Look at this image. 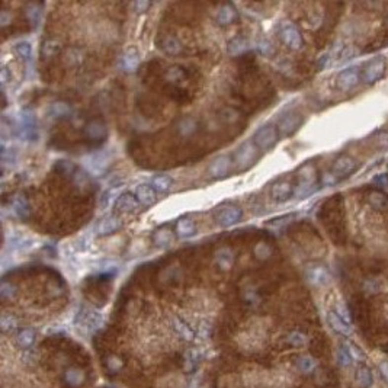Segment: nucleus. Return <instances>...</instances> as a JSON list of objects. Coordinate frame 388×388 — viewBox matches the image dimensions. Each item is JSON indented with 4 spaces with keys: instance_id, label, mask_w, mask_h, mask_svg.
I'll return each mask as SVG.
<instances>
[{
    "instance_id": "nucleus-52",
    "label": "nucleus",
    "mask_w": 388,
    "mask_h": 388,
    "mask_svg": "<svg viewBox=\"0 0 388 388\" xmlns=\"http://www.w3.org/2000/svg\"><path fill=\"white\" fill-rule=\"evenodd\" d=\"M369 201L372 202V205H375V207H384L386 205V198L383 196V195H372L371 198H369Z\"/></svg>"
},
{
    "instance_id": "nucleus-41",
    "label": "nucleus",
    "mask_w": 388,
    "mask_h": 388,
    "mask_svg": "<svg viewBox=\"0 0 388 388\" xmlns=\"http://www.w3.org/2000/svg\"><path fill=\"white\" fill-rule=\"evenodd\" d=\"M343 348L348 350V353L350 355L352 361H358V362L365 361V353H363L362 350H361L356 345H353V343H350V342H345Z\"/></svg>"
},
{
    "instance_id": "nucleus-38",
    "label": "nucleus",
    "mask_w": 388,
    "mask_h": 388,
    "mask_svg": "<svg viewBox=\"0 0 388 388\" xmlns=\"http://www.w3.org/2000/svg\"><path fill=\"white\" fill-rule=\"evenodd\" d=\"M0 327L3 332H12L18 327V318L13 314L4 312L0 317Z\"/></svg>"
},
{
    "instance_id": "nucleus-9",
    "label": "nucleus",
    "mask_w": 388,
    "mask_h": 388,
    "mask_svg": "<svg viewBox=\"0 0 388 388\" xmlns=\"http://www.w3.org/2000/svg\"><path fill=\"white\" fill-rule=\"evenodd\" d=\"M301 124H303V116L297 112H289L286 115H282L281 119L278 121V129L282 135L288 137L300 128Z\"/></svg>"
},
{
    "instance_id": "nucleus-5",
    "label": "nucleus",
    "mask_w": 388,
    "mask_h": 388,
    "mask_svg": "<svg viewBox=\"0 0 388 388\" xmlns=\"http://www.w3.org/2000/svg\"><path fill=\"white\" fill-rule=\"evenodd\" d=\"M279 140V134H278V128H275L273 125H263L255 132L253 137V143L256 144L260 152H268L271 150Z\"/></svg>"
},
{
    "instance_id": "nucleus-49",
    "label": "nucleus",
    "mask_w": 388,
    "mask_h": 388,
    "mask_svg": "<svg viewBox=\"0 0 388 388\" xmlns=\"http://www.w3.org/2000/svg\"><path fill=\"white\" fill-rule=\"evenodd\" d=\"M339 362H340L342 366H348V365H350V362H352V358H350V355L348 353V350H346L345 348H342V349L339 350Z\"/></svg>"
},
{
    "instance_id": "nucleus-46",
    "label": "nucleus",
    "mask_w": 388,
    "mask_h": 388,
    "mask_svg": "<svg viewBox=\"0 0 388 388\" xmlns=\"http://www.w3.org/2000/svg\"><path fill=\"white\" fill-rule=\"evenodd\" d=\"M0 295L3 300H12L16 295V286L9 282H1L0 285Z\"/></svg>"
},
{
    "instance_id": "nucleus-18",
    "label": "nucleus",
    "mask_w": 388,
    "mask_h": 388,
    "mask_svg": "<svg viewBox=\"0 0 388 388\" xmlns=\"http://www.w3.org/2000/svg\"><path fill=\"white\" fill-rule=\"evenodd\" d=\"M140 66V54L135 48H128L127 51L121 55L119 67L125 73H134Z\"/></svg>"
},
{
    "instance_id": "nucleus-29",
    "label": "nucleus",
    "mask_w": 388,
    "mask_h": 388,
    "mask_svg": "<svg viewBox=\"0 0 388 388\" xmlns=\"http://www.w3.org/2000/svg\"><path fill=\"white\" fill-rule=\"evenodd\" d=\"M201 359H202V352L199 349L194 348V349L186 350V353H185V371L192 372L198 366Z\"/></svg>"
},
{
    "instance_id": "nucleus-2",
    "label": "nucleus",
    "mask_w": 388,
    "mask_h": 388,
    "mask_svg": "<svg viewBox=\"0 0 388 388\" xmlns=\"http://www.w3.org/2000/svg\"><path fill=\"white\" fill-rule=\"evenodd\" d=\"M315 182H317V170L315 167L309 163L306 166H303L298 172V181H297V186H295V196L297 198H306L310 194H312L314 188H315Z\"/></svg>"
},
{
    "instance_id": "nucleus-8",
    "label": "nucleus",
    "mask_w": 388,
    "mask_h": 388,
    "mask_svg": "<svg viewBox=\"0 0 388 388\" xmlns=\"http://www.w3.org/2000/svg\"><path fill=\"white\" fill-rule=\"evenodd\" d=\"M356 169H358V163L355 158H352L350 155H340L332 167V175L335 178H345L353 173Z\"/></svg>"
},
{
    "instance_id": "nucleus-25",
    "label": "nucleus",
    "mask_w": 388,
    "mask_h": 388,
    "mask_svg": "<svg viewBox=\"0 0 388 388\" xmlns=\"http://www.w3.org/2000/svg\"><path fill=\"white\" fill-rule=\"evenodd\" d=\"M121 189H122V185H115L114 188L108 189L104 195H102L101 201H99L101 209H106V208H109L111 205H115L116 199H118L119 195H121Z\"/></svg>"
},
{
    "instance_id": "nucleus-3",
    "label": "nucleus",
    "mask_w": 388,
    "mask_h": 388,
    "mask_svg": "<svg viewBox=\"0 0 388 388\" xmlns=\"http://www.w3.org/2000/svg\"><path fill=\"white\" fill-rule=\"evenodd\" d=\"M259 155V149L256 147V144L253 141H246L243 143L234 153L233 163L235 166L237 170H247L250 169L256 160H258Z\"/></svg>"
},
{
    "instance_id": "nucleus-31",
    "label": "nucleus",
    "mask_w": 388,
    "mask_h": 388,
    "mask_svg": "<svg viewBox=\"0 0 388 388\" xmlns=\"http://www.w3.org/2000/svg\"><path fill=\"white\" fill-rule=\"evenodd\" d=\"M173 240V233L167 229H158L155 230L153 234V241H155V246L158 247H166L172 243Z\"/></svg>"
},
{
    "instance_id": "nucleus-50",
    "label": "nucleus",
    "mask_w": 388,
    "mask_h": 388,
    "mask_svg": "<svg viewBox=\"0 0 388 388\" xmlns=\"http://www.w3.org/2000/svg\"><path fill=\"white\" fill-rule=\"evenodd\" d=\"M152 3L150 1H144V0H140V1H135L134 3V9L137 13H146L149 9H150Z\"/></svg>"
},
{
    "instance_id": "nucleus-55",
    "label": "nucleus",
    "mask_w": 388,
    "mask_h": 388,
    "mask_svg": "<svg viewBox=\"0 0 388 388\" xmlns=\"http://www.w3.org/2000/svg\"><path fill=\"white\" fill-rule=\"evenodd\" d=\"M9 78H10V76H9V70H7L6 67H1V70H0V81H1V86H3V87L7 84Z\"/></svg>"
},
{
    "instance_id": "nucleus-15",
    "label": "nucleus",
    "mask_w": 388,
    "mask_h": 388,
    "mask_svg": "<svg viewBox=\"0 0 388 388\" xmlns=\"http://www.w3.org/2000/svg\"><path fill=\"white\" fill-rule=\"evenodd\" d=\"M121 229H122V220L118 215H106L99 221L96 227V233L99 235H109L119 232Z\"/></svg>"
},
{
    "instance_id": "nucleus-42",
    "label": "nucleus",
    "mask_w": 388,
    "mask_h": 388,
    "mask_svg": "<svg viewBox=\"0 0 388 388\" xmlns=\"http://www.w3.org/2000/svg\"><path fill=\"white\" fill-rule=\"evenodd\" d=\"M297 365H298V369L301 371V372H304V374H310V372H312L314 369H315V366H317V362L311 358V356H301L298 361H297Z\"/></svg>"
},
{
    "instance_id": "nucleus-58",
    "label": "nucleus",
    "mask_w": 388,
    "mask_h": 388,
    "mask_svg": "<svg viewBox=\"0 0 388 388\" xmlns=\"http://www.w3.org/2000/svg\"><path fill=\"white\" fill-rule=\"evenodd\" d=\"M201 335L204 337H207L208 335H209V329H207V324H205V323H202V326H201Z\"/></svg>"
},
{
    "instance_id": "nucleus-17",
    "label": "nucleus",
    "mask_w": 388,
    "mask_h": 388,
    "mask_svg": "<svg viewBox=\"0 0 388 388\" xmlns=\"http://www.w3.org/2000/svg\"><path fill=\"white\" fill-rule=\"evenodd\" d=\"M306 275H307L309 282L314 286H323V285L329 284L330 281V275L324 266H311L307 269Z\"/></svg>"
},
{
    "instance_id": "nucleus-45",
    "label": "nucleus",
    "mask_w": 388,
    "mask_h": 388,
    "mask_svg": "<svg viewBox=\"0 0 388 388\" xmlns=\"http://www.w3.org/2000/svg\"><path fill=\"white\" fill-rule=\"evenodd\" d=\"M166 80L170 81V83H179L185 78V73L183 70H181L179 67H170L167 72H166Z\"/></svg>"
},
{
    "instance_id": "nucleus-21",
    "label": "nucleus",
    "mask_w": 388,
    "mask_h": 388,
    "mask_svg": "<svg viewBox=\"0 0 388 388\" xmlns=\"http://www.w3.org/2000/svg\"><path fill=\"white\" fill-rule=\"evenodd\" d=\"M84 135L92 141H102L106 137V125L102 121H90L84 125Z\"/></svg>"
},
{
    "instance_id": "nucleus-34",
    "label": "nucleus",
    "mask_w": 388,
    "mask_h": 388,
    "mask_svg": "<svg viewBox=\"0 0 388 388\" xmlns=\"http://www.w3.org/2000/svg\"><path fill=\"white\" fill-rule=\"evenodd\" d=\"M61 50V45L58 41L55 39H48L42 44V48H41V57L42 58H51L54 55H57Z\"/></svg>"
},
{
    "instance_id": "nucleus-57",
    "label": "nucleus",
    "mask_w": 388,
    "mask_h": 388,
    "mask_svg": "<svg viewBox=\"0 0 388 388\" xmlns=\"http://www.w3.org/2000/svg\"><path fill=\"white\" fill-rule=\"evenodd\" d=\"M380 371L383 374V377L386 378V381L388 383V362H383L380 365Z\"/></svg>"
},
{
    "instance_id": "nucleus-23",
    "label": "nucleus",
    "mask_w": 388,
    "mask_h": 388,
    "mask_svg": "<svg viewBox=\"0 0 388 388\" xmlns=\"http://www.w3.org/2000/svg\"><path fill=\"white\" fill-rule=\"evenodd\" d=\"M81 324L84 329L90 330V332H95L98 330L99 327H102L104 324V318L99 312L96 311H84L81 314Z\"/></svg>"
},
{
    "instance_id": "nucleus-22",
    "label": "nucleus",
    "mask_w": 388,
    "mask_h": 388,
    "mask_svg": "<svg viewBox=\"0 0 388 388\" xmlns=\"http://www.w3.org/2000/svg\"><path fill=\"white\" fill-rule=\"evenodd\" d=\"M196 232V227H195V223L192 218L189 217H183L179 218L176 226H175V234L179 237V238H189L192 235H195Z\"/></svg>"
},
{
    "instance_id": "nucleus-44",
    "label": "nucleus",
    "mask_w": 388,
    "mask_h": 388,
    "mask_svg": "<svg viewBox=\"0 0 388 388\" xmlns=\"http://www.w3.org/2000/svg\"><path fill=\"white\" fill-rule=\"evenodd\" d=\"M178 129H179V132H181L182 135H189V134H192L196 129V122L192 118H185V119H182L181 122H179Z\"/></svg>"
},
{
    "instance_id": "nucleus-7",
    "label": "nucleus",
    "mask_w": 388,
    "mask_h": 388,
    "mask_svg": "<svg viewBox=\"0 0 388 388\" xmlns=\"http://www.w3.org/2000/svg\"><path fill=\"white\" fill-rule=\"evenodd\" d=\"M279 35L288 48L300 50L303 47V35L292 22H282L279 26Z\"/></svg>"
},
{
    "instance_id": "nucleus-27",
    "label": "nucleus",
    "mask_w": 388,
    "mask_h": 388,
    "mask_svg": "<svg viewBox=\"0 0 388 388\" xmlns=\"http://www.w3.org/2000/svg\"><path fill=\"white\" fill-rule=\"evenodd\" d=\"M12 211L13 214L21 218V220H26L29 217V204L26 201L25 196H15V199L12 201Z\"/></svg>"
},
{
    "instance_id": "nucleus-12",
    "label": "nucleus",
    "mask_w": 388,
    "mask_h": 388,
    "mask_svg": "<svg viewBox=\"0 0 388 388\" xmlns=\"http://www.w3.org/2000/svg\"><path fill=\"white\" fill-rule=\"evenodd\" d=\"M384 73H386V61L383 58H377L365 67L362 73V81L375 83L384 76Z\"/></svg>"
},
{
    "instance_id": "nucleus-4",
    "label": "nucleus",
    "mask_w": 388,
    "mask_h": 388,
    "mask_svg": "<svg viewBox=\"0 0 388 388\" xmlns=\"http://www.w3.org/2000/svg\"><path fill=\"white\" fill-rule=\"evenodd\" d=\"M243 217V211L241 208L233 204H224L221 207H218L214 211V220L220 227H232L234 224H237Z\"/></svg>"
},
{
    "instance_id": "nucleus-39",
    "label": "nucleus",
    "mask_w": 388,
    "mask_h": 388,
    "mask_svg": "<svg viewBox=\"0 0 388 388\" xmlns=\"http://www.w3.org/2000/svg\"><path fill=\"white\" fill-rule=\"evenodd\" d=\"M26 18L29 19L31 25L37 26L41 21V7L39 4H35V3H31L26 6Z\"/></svg>"
},
{
    "instance_id": "nucleus-13",
    "label": "nucleus",
    "mask_w": 388,
    "mask_h": 388,
    "mask_svg": "<svg viewBox=\"0 0 388 388\" xmlns=\"http://www.w3.org/2000/svg\"><path fill=\"white\" fill-rule=\"evenodd\" d=\"M230 167H232L230 155H218L217 158H214L211 161L208 173L212 179H220V178H224L229 173Z\"/></svg>"
},
{
    "instance_id": "nucleus-16",
    "label": "nucleus",
    "mask_w": 388,
    "mask_h": 388,
    "mask_svg": "<svg viewBox=\"0 0 388 388\" xmlns=\"http://www.w3.org/2000/svg\"><path fill=\"white\" fill-rule=\"evenodd\" d=\"M134 195L137 196L138 202L144 207H150L157 201L155 191L152 188V185H147V183L137 185L135 189H134Z\"/></svg>"
},
{
    "instance_id": "nucleus-26",
    "label": "nucleus",
    "mask_w": 388,
    "mask_h": 388,
    "mask_svg": "<svg viewBox=\"0 0 388 388\" xmlns=\"http://www.w3.org/2000/svg\"><path fill=\"white\" fill-rule=\"evenodd\" d=\"M249 48H250V44H249L247 39H244L241 37H235L229 42L227 51L232 57H237V55H241L246 51H249Z\"/></svg>"
},
{
    "instance_id": "nucleus-35",
    "label": "nucleus",
    "mask_w": 388,
    "mask_h": 388,
    "mask_svg": "<svg viewBox=\"0 0 388 388\" xmlns=\"http://www.w3.org/2000/svg\"><path fill=\"white\" fill-rule=\"evenodd\" d=\"M72 108L70 105L63 104V102H57V104H52L50 108V114L52 115V118H67L72 115Z\"/></svg>"
},
{
    "instance_id": "nucleus-37",
    "label": "nucleus",
    "mask_w": 388,
    "mask_h": 388,
    "mask_svg": "<svg viewBox=\"0 0 388 388\" xmlns=\"http://www.w3.org/2000/svg\"><path fill=\"white\" fill-rule=\"evenodd\" d=\"M64 378H66V383H67L69 386H72V387H78V386H80V384L83 383L84 375H83L81 371L72 368V369H67V371H66Z\"/></svg>"
},
{
    "instance_id": "nucleus-36",
    "label": "nucleus",
    "mask_w": 388,
    "mask_h": 388,
    "mask_svg": "<svg viewBox=\"0 0 388 388\" xmlns=\"http://www.w3.org/2000/svg\"><path fill=\"white\" fill-rule=\"evenodd\" d=\"M13 50L16 52V55L24 60V61H29L32 57V47L28 41H19L13 45Z\"/></svg>"
},
{
    "instance_id": "nucleus-24",
    "label": "nucleus",
    "mask_w": 388,
    "mask_h": 388,
    "mask_svg": "<svg viewBox=\"0 0 388 388\" xmlns=\"http://www.w3.org/2000/svg\"><path fill=\"white\" fill-rule=\"evenodd\" d=\"M327 320H329V324L332 326V329L335 330V332H337V333H340V335H343V336H349L350 335V327H349V324L337 314L336 311H329V314H327Z\"/></svg>"
},
{
    "instance_id": "nucleus-14",
    "label": "nucleus",
    "mask_w": 388,
    "mask_h": 388,
    "mask_svg": "<svg viewBox=\"0 0 388 388\" xmlns=\"http://www.w3.org/2000/svg\"><path fill=\"white\" fill-rule=\"evenodd\" d=\"M295 194V186L289 181H279L273 183L271 189L272 199L276 202H285Z\"/></svg>"
},
{
    "instance_id": "nucleus-30",
    "label": "nucleus",
    "mask_w": 388,
    "mask_h": 388,
    "mask_svg": "<svg viewBox=\"0 0 388 388\" xmlns=\"http://www.w3.org/2000/svg\"><path fill=\"white\" fill-rule=\"evenodd\" d=\"M150 185H152V188L155 189V192L164 194V192H169V191L172 189L173 179H172L170 176H167V175H158V176H155V178L152 179Z\"/></svg>"
},
{
    "instance_id": "nucleus-1",
    "label": "nucleus",
    "mask_w": 388,
    "mask_h": 388,
    "mask_svg": "<svg viewBox=\"0 0 388 388\" xmlns=\"http://www.w3.org/2000/svg\"><path fill=\"white\" fill-rule=\"evenodd\" d=\"M16 132L19 135L21 140L28 141V143H34L38 138V124H37V118L35 114L31 109H24L19 116H18V122H16Z\"/></svg>"
},
{
    "instance_id": "nucleus-32",
    "label": "nucleus",
    "mask_w": 388,
    "mask_h": 388,
    "mask_svg": "<svg viewBox=\"0 0 388 388\" xmlns=\"http://www.w3.org/2000/svg\"><path fill=\"white\" fill-rule=\"evenodd\" d=\"M161 50L169 55H178L182 51V44L175 37H166L161 44Z\"/></svg>"
},
{
    "instance_id": "nucleus-20",
    "label": "nucleus",
    "mask_w": 388,
    "mask_h": 388,
    "mask_svg": "<svg viewBox=\"0 0 388 388\" xmlns=\"http://www.w3.org/2000/svg\"><path fill=\"white\" fill-rule=\"evenodd\" d=\"M237 16H238V13H237V10H235V7H234L233 4L226 3L221 7H218V10L215 13V21H217L218 25L226 26L233 24L234 21L237 19Z\"/></svg>"
},
{
    "instance_id": "nucleus-11",
    "label": "nucleus",
    "mask_w": 388,
    "mask_h": 388,
    "mask_svg": "<svg viewBox=\"0 0 388 388\" xmlns=\"http://www.w3.org/2000/svg\"><path fill=\"white\" fill-rule=\"evenodd\" d=\"M114 209H115L116 214H132V212H137L140 209V202H138V199L134 194L124 192L116 199Z\"/></svg>"
},
{
    "instance_id": "nucleus-10",
    "label": "nucleus",
    "mask_w": 388,
    "mask_h": 388,
    "mask_svg": "<svg viewBox=\"0 0 388 388\" xmlns=\"http://www.w3.org/2000/svg\"><path fill=\"white\" fill-rule=\"evenodd\" d=\"M359 78H361V75H359L358 67H348V69H345L343 72L339 73L337 86H339L340 90L348 92L359 83Z\"/></svg>"
},
{
    "instance_id": "nucleus-51",
    "label": "nucleus",
    "mask_w": 388,
    "mask_h": 388,
    "mask_svg": "<svg viewBox=\"0 0 388 388\" xmlns=\"http://www.w3.org/2000/svg\"><path fill=\"white\" fill-rule=\"evenodd\" d=\"M259 51L262 52L263 55H272L273 47H272V44H271L269 41H262V42L259 44Z\"/></svg>"
},
{
    "instance_id": "nucleus-56",
    "label": "nucleus",
    "mask_w": 388,
    "mask_h": 388,
    "mask_svg": "<svg viewBox=\"0 0 388 388\" xmlns=\"http://www.w3.org/2000/svg\"><path fill=\"white\" fill-rule=\"evenodd\" d=\"M108 366H109V369H112V371H116V369H119V368H121V361H119V359H116V358H109V361H108Z\"/></svg>"
},
{
    "instance_id": "nucleus-48",
    "label": "nucleus",
    "mask_w": 388,
    "mask_h": 388,
    "mask_svg": "<svg viewBox=\"0 0 388 388\" xmlns=\"http://www.w3.org/2000/svg\"><path fill=\"white\" fill-rule=\"evenodd\" d=\"M67 61L75 66V64H80L83 61V51L81 50H78V48H72L70 51L67 52Z\"/></svg>"
},
{
    "instance_id": "nucleus-33",
    "label": "nucleus",
    "mask_w": 388,
    "mask_h": 388,
    "mask_svg": "<svg viewBox=\"0 0 388 388\" xmlns=\"http://www.w3.org/2000/svg\"><path fill=\"white\" fill-rule=\"evenodd\" d=\"M15 340H16V343H18L19 348L28 349L29 346H32V343H34V340H35V332H34L32 329H24V330H21V332L16 335Z\"/></svg>"
},
{
    "instance_id": "nucleus-19",
    "label": "nucleus",
    "mask_w": 388,
    "mask_h": 388,
    "mask_svg": "<svg viewBox=\"0 0 388 388\" xmlns=\"http://www.w3.org/2000/svg\"><path fill=\"white\" fill-rule=\"evenodd\" d=\"M214 260H215V265L221 269V271H230L234 266V252L229 247H221L215 252L214 255Z\"/></svg>"
},
{
    "instance_id": "nucleus-40",
    "label": "nucleus",
    "mask_w": 388,
    "mask_h": 388,
    "mask_svg": "<svg viewBox=\"0 0 388 388\" xmlns=\"http://www.w3.org/2000/svg\"><path fill=\"white\" fill-rule=\"evenodd\" d=\"M356 383L363 388H368L372 386V375H371L369 369L359 368V369L356 371Z\"/></svg>"
},
{
    "instance_id": "nucleus-28",
    "label": "nucleus",
    "mask_w": 388,
    "mask_h": 388,
    "mask_svg": "<svg viewBox=\"0 0 388 388\" xmlns=\"http://www.w3.org/2000/svg\"><path fill=\"white\" fill-rule=\"evenodd\" d=\"M172 324L175 327V330L178 332V335L183 339V340H188V342H192L195 339V333L194 330L183 321L179 317H173L172 318Z\"/></svg>"
},
{
    "instance_id": "nucleus-54",
    "label": "nucleus",
    "mask_w": 388,
    "mask_h": 388,
    "mask_svg": "<svg viewBox=\"0 0 388 388\" xmlns=\"http://www.w3.org/2000/svg\"><path fill=\"white\" fill-rule=\"evenodd\" d=\"M9 22H10V15H9V12L7 10H1V13H0V25L3 26H7L9 25Z\"/></svg>"
},
{
    "instance_id": "nucleus-6",
    "label": "nucleus",
    "mask_w": 388,
    "mask_h": 388,
    "mask_svg": "<svg viewBox=\"0 0 388 388\" xmlns=\"http://www.w3.org/2000/svg\"><path fill=\"white\" fill-rule=\"evenodd\" d=\"M112 157L108 152H98L84 158V167L93 176H102L111 166Z\"/></svg>"
},
{
    "instance_id": "nucleus-53",
    "label": "nucleus",
    "mask_w": 388,
    "mask_h": 388,
    "mask_svg": "<svg viewBox=\"0 0 388 388\" xmlns=\"http://www.w3.org/2000/svg\"><path fill=\"white\" fill-rule=\"evenodd\" d=\"M336 309H337L336 311L337 314H339V315H340V317L348 323V321H349V311L346 310V307H345L343 304H337Z\"/></svg>"
},
{
    "instance_id": "nucleus-47",
    "label": "nucleus",
    "mask_w": 388,
    "mask_h": 388,
    "mask_svg": "<svg viewBox=\"0 0 388 388\" xmlns=\"http://www.w3.org/2000/svg\"><path fill=\"white\" fill-rule=\"evenodd\" d=\"M288 342L292 346H295V348H301V346H304L307 343V337H306V335H303L301 332H292V333L288 335Z\"/></svg>"
},
{
    "instance_id": "nucleus-43",
    "label": "nucleus",
    "mask_w": 388,
    "mask_h": 388,
    "mask_svg": "<svg viewBox=\"0 0 388 388\" xmlns=\"http://www.w3.org/2000/svg\"><path fill=\"white\" fill-rule=\"evenodd\" d=\"M272 255V247L265 243V241H260L255 246V256L260 260H265V259H269Z\"/></svg>"
},
{
    "instance_id": "nucleus-59",
    "label": "nucleus",
    "mask_w": 388,
    "mask_h": 388,
    "mask_svg": "<svg viewBox=\"0 0 388 388\" xmlns=\"http://www.w3.org/2000/svg\"><path fill=\"white\" fill-rule=\"evenodd\" d=\"M196 384H198V380H194V381L191 383V386H189V387H191V388H196Z\"/></svg>"
}]
</instances>
